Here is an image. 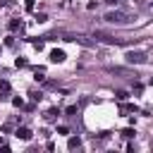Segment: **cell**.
<instances>
[{
  "instance_id": "obj_2",
  "label": "cell",
  "mask_w": 153,
  "mask_h": 153,
  "mask_svg": "<svg viewBox=\"0 0 153 153\" xmlns=\"http://www.w3.org/2000/svg\"><path fill=\"white\" fill-rule=\"evenodd\" d=\"M124 57H127V62H129V65H143V62L148 60V57H146V53H139V50H136V53H134V50H129Z\"/></svg>"
},
{
  "instance_id": "obj_1",
  "label": "cell",
  "mask_w": 153,
  "mask_h": 153,
  "mask_svg": "<svg viewBox=\"0 0 153 153\" xmlns=\"http://www.w3.org/2000/svg\"><path fill=\"white\" fill-rule=\"evenodd\" d=\"M105 22H110V24H127L129 22V14L122 12V10H112V12L105 14Z\"/></svg>"
},
{
  "instance_id": "obj_11",
  "label": "cell",
  "mask_w": 153,
  "mask_h": 153,
  "mask_svg": "<svg viewBox=\"0 0 153 153\" xmlns=\"http://www.w3.org/2000/svg\"><path fill=\"white\" fill-rule=\"evenodd\" d=\"M0 143H2V136H0Z\"/></svg>"
},
{
  "instance_id": "obj_3",
  "label": "cell",
  "mask_w": 153,
  "mask_h": 153,
  "mask_svg": "<svg viewBox=\"0 0 153 153\" xmlns=\"http://www.w3.org/2000/svg\"><path fill=\"white\" fill-rule=\"evenodd\" d=\"M65 57H67L65 50H57V48L50 50V62H57V65H60V62H65Z\"/></svg>"
},
{
  "instance_id": "obj_10",
  "label": "cell",
  "mask_w": 153,
  "mask_h": 153,
  "mask_svg": "<svg viewBox=\"0 0 153 153\" xmlns=\"http://www.w3.org/2000/svg\"><path fill=\"white\" fill-rule=\"evenodd\" d=\"M24 5H26V10H33V0H26Z\"/></svg>"
},
{
  "instance_id": "obj_8",
  "label": "cell",
  "mask_w": 153,
  "mask_h": 153,
  "mask_svg": "<svg viewBox=\"0 0 153 153\" xmlns=\"http://www.w3.org/2000/svg\"><path fill=\"white\" fill-rule=\"evenodd\" d=\"M14 65H17V67H24V65H26V60H22V57H17V60H14Z\"/></svg>"
},
{
  "instance_id": "obj_9",
  "label": "cell",
  "mask_w": 153,
  "mask_h": 153,
  "mask_svg": "<svg viewBox=\"0 0 153 153\" xmlns=\"http://www.w3.org/2000/svg\"><path fill=\"white\" fill-rule=\"evenodd\" d=\"M115 96H117V98H120V100H124V98H127V91H117V93H115Z\"/></svg>"
},
{
  "instance_id": "obj_7",
  "label": "cell",
  "mask_w": 153,
  "mask_h": 153,
  "mask_svg": "<svg viewBox=\"0 0 153 153\" xmlns=\"http://www.w3.org/2000/svg\"><path fill=\"white\" fill-rule=\"evenodd\" d=\"M45 117H48V120H55V117H57V110H55V108H53V110H48V115H45Z\"/></svg>"
},
{
  "instance_id": "obj_6",
  "label": "cell",
  "mask_w": 153,
  "mask_h": 153,
  "mask_svg": "<svg viewBox=\"0 0 153 153\" xmlns=\"http://www.w3.org/2000/svg\"><path fill=\"white\" fill-rule=\"evenodd\" d=\"M19 26H22V24H19V22H17V19H12V22H10V29H12V31H17V29H19Z\"/></svg>"
},
{
  "instance_id": "obj_4",
  "label": "cell",
  "mask_w": 153,
  "mask_h": 153,
  "mask_svg": "<svg viewBox=\"0 0 153 153\" xmlns=\"http://www.w3.org/2000/svg\"><path fill=\"white\" fill-rule=\"evenodd\" d=\"M14 134H17V139H22V141H29V139H31V134H33V131H31V129H29V127H19V129H17V131H14Z\"/></svg>"
},
{
  "instance_id": "obj_5",
  "label": "cell",
  "mask_w": 153,
  "mask_h": 153,
  "mask_svg": "<svg viewBox=\"0 0 153 153\" xmlns=\"http://www.w3.org/2000/svg\"><path fill=\"white\" fill-rule=\"evenodd\" d=\"M79 143H81V139H79V136H69L67 148H69V151H74V148H79Z\"/></svg>"
}]
</instances>
